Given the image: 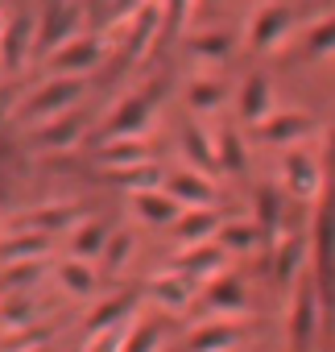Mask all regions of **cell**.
Instances as JSON below:
<instances>
[{"label":"cell","mask_w":335,"mask_h":352,"mask_svg":"<svg viewBox=\"0 0 335 352\" xmlns=\"http://www.w3.org/2000/svg\"><path fill=\"white\" fill-rule=\"evenodd\" d=\"M145 294L153 298V302H161L165 311H187L191 307V278H170V274H157V278H149V286H145Z\"/></svg>","instance_id":"obj_23"},{"label":"cell","mask_w":335,"mask_h":352,"mask_svg":"<svg viewBox=\"0 0 335 352\" xmlns=\"http://www.w3.org/2000/svg\"><path fill=\"white\" fill-rule=\"evenodd\" d=\"M281 174H286V187H290L298 199H319L323 187H327V170H323V162H319L310 149H298V145L286 149Z\"/></svg>","instance_id":"obj_4"},{"label":"cell","mask_w":335,"mask_h":352,"mask_svg":"<svg viewBox=\"0 0 335 352\" xmlns=\"http://www.w3.org/2000/svg\"><path fill=\"white\" fill-rule=\"evenodd\" d=\"M25 323H34V302H30V298H9L5 307H0V327L17 331V327H25Z\"/></svg>","instance_id":"obj_36"},{"label":"cell","mask_w":335,"mask_h":352,"mask_svg":"<svg viewBox=\"0 0 335 352\" xmlns=\"http://www.w3.org/2000/svg\"><path fill=\"white\" fill-rule=\"evenodd\" d=\"M141 17L132 21V30H128V42H124V58H145L149 54V46L157 42V34H161V9L157 5H145V9H137Z\"/></svg>","instance_id":"obj_21"},{"label":"cell","mask_w":335,"mask_h":352,"mask_svg":"<svg viewBox=\"0 0 335 352\" xmlns=\"http://www.w3.org/2000/svg\"><path fill=\"white\" fill-rule=\"evenodd\" d=\"M124 344H128V327H108V331H95L83 352H124Z\"/></svg>","instance_id":"obj_38"},{"label":"cell","mask_w":335,"mask_h":352,"mask_svg":"<svg viewBox=\"0 0 335 352\" xmlns=\"http://www.w3.org/2000/svg\"><path fill=\"white\" fill-rule=\"evenodd\" d=\"M108 236H112V232H108L104 220H83V224H75V232H71V257H79V261L104 257Z\"/></svg>","instance_id":"obj_25"},{"label":"cell","mask_w":335,"mask_h":352,"mask_svg":"<svg viewBox=\"0 0 335 352\" xmlns=\"http://www.w3.org/2000/svg\"><path fill=\"white\" fill-rule=\"evenodd\" d=\"M112 183H116V187H128V191H153V187H161V183H165V174H161L153 162H145V166L112 170Z\"/></svg>","instance_id":"obj_30"},{"label":"cell","mask_w":335,"mask_h":352,"mask_svg":"<svg viewBox=\"0 0 335 352\" xmlns=\"http://www.w3.org/2000/svg\"><path fill=\"white\" fill-rule=\"evenodd\" d=\"M132 212L145 220V224H174L187 208L165 191V187H153V191H132Z\"/></svg>","instance_id":"obj_14"},{"label":"cell","mask_w":335,"mask_h":352,"mask_svg":"<svg viewBox=\"0 0 335 352\" xmlns=\"http://www.w3.org/2000/svg\"><path fill=\"white\" fill-rule=\"evenodd\" d=\"M170 265H174V274H183V278H191V282H211L216 274H224V265H228V249H224L220 241L191 245V249H183Z\"/></svg>","instance_id":"obj_7"},{"label":"cell","mask_w":335,"mask_h":352,"mask_svg":"<svg viewBox=\"0 0 335 352\" xmlns=\"http://www.w3.org/2000/svg\"><path fill=\"white\" fill-rule=\"evenodd\" d=\"M100 162L108 170H128V166H145L149 162V145L141 137H116V141H104L100 149Z\"/></svg>","instance_id":"obj_24"},{"label":"cell","mask_w":335,"mask_h":352,"mask_svg":"<svg viewBox=\"0 0 335 352\" xmlns=\"http://www.w3.org/2000/svg\"><path fill=\"white\" fill-rule=\"evenodd\" d=\"M5 25H9V21H0V38H5Z\"/></svg>","instance_id":"obj_43"},{"label":"cell","mask_w":335,"mask_h":352,"mask_svg":"<svg viewBox=\"0 0 335 352\" xmlns=\"http://www.w3.org/2000/svg\"><path fill=\"white\" fill-rule=\"evenodd\" d=\"M191 50L199 58H224L228 54V34H203V38L191 42Z\"/></svg>","instance_id":"obj_40"},{"label":"cell","mask_w":335,"mask_h":352,"mask_svg":"<svg viewBox=\"0 0 335 352\" xmlns=\"http://www.w3.org/2000/svg\"><path fill=\"white\" fill-rule=\"evenodd\" d=\"M203 302H207V311H220V315L244 311V286H240V278L216 274V278L207 282V290H203Z\"/></svg>","instance_id":"obj_22"},{"label":"cell","mask_w":335,"mask_h":352,"mask_svg":"<svg viewBox=\"0 0 335 352\" xmlns=\"http://www.w3.org/2000/svg\"><path fill=\"white\" fill-rule=\"evenodd\" d=\"M30 352H42V348H30Z\"/></svg>","instance_id":"obj_44"},{"label":"cell","mask_w":335,"mask_h":352,"mask_svg":"<svg viewBox=\"0 0 335 352\" xmlns=\"http://www.w3.org/2000/svg\"><path fill=\"white\" fill-rule=\"evenodd\" d=\"M50 249L46 232L38 228H21V232H9L0 241V265H17V261H42Z\"/></svg>","instance_id":"obj_19"},{"label":"cell","mask_w":335,"mask_h":352,"mask_svg":"<svg viewBox=\"0 0 335 352\" xmlns=\"http://www.w3.org/2000/svg\"><path fill=\"white\" fill-rule=\"evenodd\" d=\"M165 9H170L178 21H187V13H191V0H165Z\"/></svg>","instance_id":"obj_41"},{"label":"cell","mask_w":335,"mask_h":352,"mask_svg":"<svg viewBox=\"0 0 335 352\" xmlns=\"http://www.w3.org/2000/svg\"><path fill=\"white\" fill-rule=\"evenodd\" d=\"M290 30H294V13L286 5H265V9H257V17L249 25V46L253 50H273L277 42H286Z\"/></svg>","instance_id":"obj_10"},{"label":"cell","mask_w":335,"mask_h":352,"mask_svg":"<svg viewBox=\"0 0 335 352\" xmlns=\"http://www.w3.org/2000/svg\"><path fill=\"white\" fill-rule=\"evenodd\" d=\"M75 212H79V208H71V204H54V208H46V212L30 216V220H25V228H38V232H46V228H67V224L75 220Z\"/></svg>","instance_id":"obj_34"},{"label":"cell","mask_w":335,"mask_h":352,"mask_svg":"<svg viewBox=\"0 0 335 352\" xmlns=\"http://www.w3.org/2000/svg\"><path fill=\"white\" fill-rule=\"evenodd\" d=\"M161 187L170 191L183 208H211L216 204V187H211L207 174H199V170H174Z\"/></svg>","instance_id":"obj_13"},{"label":"cell","mask_w":335,"mask_h":352,"mask_svg":"<svg viewBox=\"0 0 335 352\" xmlns=\"http://www.w3.org/2000/svg\"><path fill=\"white\" fill-rule=\"evenodd\" d=\"M83 96V79L79 75H58V79H46L21 108H17V124H30V120H38V124H46V120H54V116H62V112H71L75 108V100Z\"/></svg>","instance_id":"obj_1"},{"label":"cell","mask_w":335,"mask_h":352,"mask_svg":"<svg viewBox=\"0 0 335 352\" xmlns=\"http://www.w3.org/2000/svg\"><path fill=\"white\" fill-rule=\"evenodd\" d=\"M149 120H153V100H149V96H124V100L112 108L108 124H104V141L141 137V133L149 129Z\"/></svg>","instance_id":"obj_8"},{"label":"cell","mask_w":335,"mask_h":352,"mask_svg":"<svg viewBox=\"0 0 335 352\" xmlns=\"http://www.w3.org/2000/svg\"><path fill=\"white\" fill-rule=\"evenodd\" d=\"M71 38H79V5L75 0H50L42 21H38V42H34V54L50 58L58 46H67Z\"/></svg>","instance_id":"obj_2"},{"label":"cell","mask_w":335,"mask_h":352,"mask_svg":"<svg viewBox=\"0 0 335 352\" xmlns=\"http://www.w3.org/2000/svg\"><path fill=\"white\" fill-rule=\"evenodd\" d=\"M269 116H273V87H269V79L257 71V75H249L244 87H240V120H249V124L257 129V124L269 120Z\"/></svg>","instance_id":"obj_17"},{"label":"cell","mask_w":335,"mask_h":352,"mask_svg":"<svg viewBox=\"0 0 335 352\" xmlns=\"http://www.w3.org/2000/svg\"><path fill=\"white\" fill-rule=\"evenodd\" d=\"M183 153L195 162L199 174H211V179H220V174H224L220 153H216V137H211L203 124H187V129H183Z\"/></svg>","instance_id":"obj_16"},{"label":"cell","mask_w":335,"mask_h":352,"mask_svg":"<svg viewBox=\"0 0 335 352\" xmlns=\"http://www.w3.org/2000/svg\"><path fill=\"white\" fill-rule=\"evenodd\" d=\"M9 108H13V100H9L5 91H0V120H5V112H9Z\"/></svg>","instance_id":"obj_42"},{"label":"cell","mask_w":335,"mask_h":352,"mask_svg":"<svg viewBox=\"0 0 335 352\" xmlns=\"http://www.w3.org/2000/svg\"><path fill=\"white\" fill-rule=\"evenodd\" d=\"M331 50H335V17L319 21V25L306 34V54H310V58H323V54H331Z\"/></svg>","instance_id":"obj_35"},{"label":"cell","mask_w":335,"mask_h":352,"mask_svg":"<svg viewBox=\"0 0 335 352\" xmlns=\"http://www.w3.org/2000/svg\"><path fill=\"white\" fill-rule=\"evenodd\" d=\"M240 340H244V327H240V323L211 319V323H203V327H195V331H191L187 348H191V352H232Z\"/></svg>","instance_id":"obj_15"},{"label":"cell","mask_w":335,"mask_h":352,"mask_svg":"<svg viewBox=\"0 0 335 352\" xmlns=\"http://www.w3.org/2000/svg\"><path fill=\"white\" fill-rule=\"evenodd\" d=\"M257 224H261V236L273 249L281 241V199L273 195V187H261L257 191Z\"/></svg>","instance_id":"obj_27"},{"label":"cell","mask_w":335,"mask_h":352,"mask_svg":"<svg viewBox=\"0 0 335 352\" xmlns=\"http://www.w3.org/2000/svg\"><path fill=\"white\" fill-rule=\"evenodd\" d=\"M104 50H108L104 38H95V34H79V38H71L67 46H58V50L46 58V67H50L54 75H83V71L100 67Z\"/></svg>","instance_id":"obj_6"},{"label":"cell","mask_w":335,"mask_h":352,"mask_svg":"<svg viewBox=\"0 0 335 352\" xmlns=\"http://www.w3.org/2000/svg\"><path fill=\"white\" fill-rule=\"evenodd\" d=\"M187 100H191L195 112H216L224 104V83L220 79H195L191 91H187Z\"/></svg>","instance_id":"obj_32"},{"label":"cell","mask_w":335,"mask_h":352,"mask_svg":"<svg viewBox=\"0 0 335 352\" xmlns=\"http://www.w3.org/2000/svg\"><path fill=\"white\" fill-rule=\"evenodd\" d=\"M310 253H314L319 278H327L335 270V179L331 174H327V187L319 195V212H314V228H310Z\"/></svg>","instance_id":"obj_3"},{"label":"cell","mask_w":335,"mask_h":352,"mask_svg":"<svg viewBox=\"0 0 335 352\" xmlns=\"http://www.w3.org/2000/svg\"><path fill=\"white\" fill-rule=\"evenodd\" d=\"M310 133V116L306 112H273L269 120L257 124V137L269 145H294Z\"/></svg>","instance_id":"obj_18"},{"label":"cell","mask_w":335,"mask_h":352,"mask_svg":"<svg viewBox=\"0 0 335 352\" xmlns=\"http://www.w3.org/2000/svg\"><path fill=\"white\" fill-rule=\"evenodd\" d=\"M132 245H137L132 232H112V236H108V249H104V270H108V274H120L124 261L132 257Z\"/></svg>","instance_id":"obj_33"},{"label":"cell","mask_w":335,"mask_h":352,"mask_svg":"<svg viewBox=\"0 0 335 352\" xmlns=\"http://www.w3.org/2000/svg\"><path fill=\"white\" fill-rule=\"evenodd\" d=\"M216 153H220L224 174H240V170L249 166V153H244V141H240L236 129H220V133H216Z\"/></svg>","instance_id":"obj_29"},{"label":"cell","mask_w":335,"mask_h":352,"mask_svg":"<svg viewBox=\"0 0 335 352\" xmlns=\"http://www.w3.org/2000/svg\"><path fill=\"white\" fill-rule=\"evenodd\" d=\"M132 294H116V298H108V302H100L91 315H87V331L95 336V331H108V327H120L124 319H128V311H132Z\"/></svg>","instance_id":"obj_28"},{"label":"cell","mask_w":335,"mask_h":352,"mask_svg":"<svg viewBox=\"0 0 335 352\" xmlns=\"http://www.w3.org/2000/svg\"><path fill=\"white\" fill-rule=\"evenodd\" d=\"M216 241L228 253H253L265 236H261V224H253V220H224V228H220Z\"/></svg>","instance_id":"obj_26"},{"label":"cell","mask_w":335,"mask_h":352,"mask_svg":"<svg viewBox=\"0 0 335 352\" xmlns=\"http://www.w3.org/2000/svg\"><path fill=\"white\" fill-rule=\"evenodd\" d=\"M314 327H319V290L314 282L302 274L294 286V311H290V348L306 352L314 344Z\"/></svg>","instance_id":"obj_5"},{"label":"cell","mask_w":335,"mask_h":352,"mask_svg":"<svg viewBox=\"0 0 335 352\" xmlns=\"http://www.w3.org/2000/svg\"><path fill=\"white\" fill-rule=\"evenodd\" d=\"M220 228H224V216H220V212H211V208H187V212L174 220V241H178L183 249L207 245V241L220 236Z\"/></svg>","instance_id":"obj_11"},{"label":"cell","mask_w":335,"mask_h":352,"mask_svg":"<svg viewBox=\"0 0 335 352\" xmlns=\"http://www.w3.org/2000/svg\"><path fill=\"white\" fill-rule=\"evenodd\" d=\"M34 42H38V21L30 13H17L9 25H5V38H0V58H5L9 71H21L34 54Z\"/></svg>","instance_id":"obj_9"},{"label":"cell","mask_w":335,"mask_h":352,"mask_svg":"<svg viewBox=\"0 0 335 352\" xmlns=\"http://www.w3.org/2000/svg\"><path fill=\"white\" fill-rule=\"evenodd\" d=\"M157 340H161V327H157V323L132 327V331H128V344H124V352H153V348H157Z\"/></svg>","instance_id":"obj_39"},{"label":"cell","mask_w":335,"mask_h":352,"mask_svg":"<svg viewBox=\"0 0 335 352\" xmlns=\"http://www.w3.org/2000/svg\"><path fill=\"white\" fill-rule=\"evenodd\" d=\"M306 253H310V241L306 232H290L273 245V278L281 286H294L302 274H306Z\"/></svg>","instance_id":"obj_12"},{"label":"cell","mask_w":335,"mask_h":352,"mask_svg":"<svg viewBox=\"0 0 335 352\" xmlns=\"http://www.w3.org/2000/svg\"><path fill=\"white\" fill-rule=\"evenodd\" d=\"M38 274H46V257L42 261H17V265H5V274H0V278H5V286H30Z\"/></svg>","instance_id":"obj_37"},{"label":"cell","mask_w":335,"mask_h":352,"mask_svg":"<svg viewBox=\"0 0 335 352\" xmlns=\"http://www.w3.org/2000/svg\"><path fill=\"white\" fill-rule=\"evenodd\" d=\"M79 133H83V116L79 112H62V116H54V120L34 129V145L38 149H67V145L79 141Z\"/></svg>","instance_id":"obj_20"},{"label":"cell","mask_w":335,"mask_h":352,"mask_svg":"<svg viewBox=\"0 0 335 352\" xmlns=\"http://www.w3.org/2000/svg\"><path fill=\"white\" fill-rule=\"evenodd\" d=\"M54 274H58V282H62L71 294H95V286H100V282H95V274H91V265H87V261H79V257L62 261Z\"/></svg>","instance_id":"obj_31"}]
</instances>
